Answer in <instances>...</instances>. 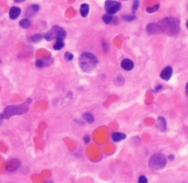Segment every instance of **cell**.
Masks as SVG:
<instances>
[{
    "label": "cell",
    "mask_w": 188,
    "mask_h": 183,
    "mask_svg": "<svg viewBox=\"0 0 188 183\" xmlns=\"http://www.w3.org/2000/svg\"><path fill=\"white\" fill-rule=\"evenodd\" d=\"M162 88V85H158V86L156 87V88H155V91H158L160 90V89Z\"/></svg>",
    "instance_id": "f1b7e54d"
},
{
    "label": "cell",
    "mask_w": 188,
    "mask_h": 183,
    "mask_svg": "<svg viewBox=\"0 0 188 183\" xmlns=\"http://www.w3.org/2000/svg\"><path fill=\"white\" fill-rule=\"evenodd\" d=\"M65 37H66V31L58 26H54L44 35L45 39L49 41L54 39V38L57 39V41H63Z\"/></svg>",
    "instance_id": "5b68a950"
},
{
    "label": "cell",
    "mask_w": 188,
    "mask_h": 183,
    "mask_svg": "<svg viewBox=\"0 0 188 183\" xmlns=\"http://www.w3.org/2000/svg\"><path fill=\"white\" fill-rule=\"evenodd\" d=\"M64 58H65V60H66L71 61V60H73V54H71V52H65V53Z\"/></svg>",
    "instance_id": "603a6c76"
},
{
    "label": "cell",
    "mask_w": 188,
    "mask_h": 183,
    "mask_svg": "<svg viewBox=\"0 0 188 183\" xmlns=\"http://www.w3.org/2000/svg\"><path fill=\"white\" fill-rule=\"evenodd\" d=\"M120 65H121L122 68L126 71H131L134 68L133 61L129 60V59H124V60H122Z\"/></svg>",
    "instance_id": "30bf717a"
},
{
    "label": "cell",
    "mask_w": 188,
    "mask_h": 183,
    "mask_svg": "<svg viewBox=\"0 0 188 183\" xmlns=\"http://www.w3.org/2000/svg\"><path fill=\"white\" fill-rule=\"evenodd\" d=\"M39 8L40 7L38 5H32L30 6L26 12V17H32L36 13H38V11H39Z\"/></svg>",
    "instance_id": "4fadbf2b"
},
{
    "label": "cell",
    "mask_w": 188,
    "mask_h": 183,
    "mask_svg": "<svg viewBox=\"0 0 188 183\" xmlns=\"http://www.w3.org/2000/svg\"><path fill=\"white\" fill-rule=\"evenodd\" d=\"M44 183H54L52 182V181H46V182H45Z\"/></svg>",
    "instance_id": "d6a6232c"
},
{
    "label": "cell",
    "mask_w": 188,
    "mask_h": 183,
    "mask_svg": "<svg viewBox=\"0 0 188 183\" xmlns=\"http://www.w3.org/2000/svg\"><path fill=\"white\" fill-rule=\"evenodd\" d=\"M159 4H157L156 5H154V7H147L146 8V12L148 13H154V12H157L159 10Z\"/></svg>",
    "instance_id": "44dd1931"
},
{
    "label": "cell",
    "mask_w": 188,
    "mask_h": 183,
    "mask_svg": "<svg viewBox=\"0 0 188 183\" xmlns=\"http://www.w3.org/2000/svg\"><path fill=\"white\" fill-rule=\"evenodd\" d=\"M83 140H84V142H85V143L87 144L91 141V137H90V135H86L85 136H84Z\"/></svg>",
    "instance_id": "83f0119b"
},
{
    "label": "cell",
    "mask_w": 188,
    "mask_h": 183,
    "mask_svg": "<svg viewBox=\"0 0 188 183\" xmlns=\"http://www.w3.org/2000/svg\"><path fill=\"white\" fill-rule=\"evenodd\" d=\"M79 66L84 72H91L98 65V60L93 54L89 52H84L79 58Z\"/></svg>",
    "instance_id": "7a4b0ae2"
},
{
    "label": "cell",
    "mask_w": 188,
    "mask_h": 183,
    "mask_svg": "<svg viewBox=\"0 0 188 183\" xmlns=\"http://www.w3.org/2000/svg\"><path fill=\"white\" fill-rule=\"evenodd\" d=\"M43 38V35L40 34V33H38V34H35L34 35H32L31 38H30V40L32 42H38L39 40H40L42 39Z\"/></svg>",
    "instance_id": "d6986e66"
},
{
    "label": "cell",
    "mask_w": 188,
    "mask_h": 183,
    "mask_svg": "<svg viewBox=\"0 0 188 183\" xmlns=\"http://www.w3.org/2000/svg\"><path fill=\"white\" fill-rule=\"evenodd\" d=\"M124 82V77L121 76V75H118V76L115 77V83L117 85H118V86L123 85Z\"/></svg>",
    "instance_id": "ffe728a7"
},
{
    "label": "cell",
    "mask_w": 188,
    "mask_h": 183,
    "mask_svg": "<svg viewBox=\"0 0 188 183\" xmlns=\"http://www.w3.org/2000/svg\"><path fill=\"white\" fill-rule=\"evenodd\" d=\"M35 65H36L37 67H38V68H41V67L44 66V61L41 60H38L36 61Z\"/></svg>",
    "instance_id": "4316f807"
},
{
    "label": "cell",
    "mask_w": 188,
    "mask_h": 183,
    "mask_svg": "<svg viewBox=\"0 0 188 183\" xmlns=\"http://www.w3.org/2000/svg\"><path fill=\"white\" fill-rule=\"evenodd\" d=\"M186 95H187V96H188V82L187 83V85H186Z\"/></svg>",
    "instance_id": "f546056e"
},
{
    "label": "cell",
    "mask_w": 188,
    "mask_h": 183,
    "mask_svg": "<svg viewBox=\"0 0 188 183\" xmlns=\"http://www.w3.org/2000/svg\"><path fill=\"white\" fill-rule=\"evenodd\" d=\"M28 110V106L26 104H21L20 105H11L6 107L2 114L3 119H9L13 115H21L25 113Z\"/></svg>",
    "instance_id": "3957f363"
},
{
    "label": "cell",
    "mask_w": 188,
    "mask_h": 183,
    "mask_svg": "<svg viewBox=\"0 0 188 183\" xmlns=\"http://www.w3.org/2000/svg\"><path fill=\"white\" fill-rule=\"evenodd\" d=\"M20 162L16 159H11L6 164V170L7 171H15L19 168Z\"/></svg>",
    "instance_id": "52a82bcc"
},
{
    "label": "cell",
    "mask_w": 188,
    "mask_h": 183,
    "mask_svg": "<svg viewBox=\"0 0 188 183\" xmlns=\"http://www.w3.org/2000/svg\"><path fill=\"white\" fill-rule=\"evenodd\" d=\"M187 29H188V21L187 22Z\"/></svg>",
    "instance_id": "e575fe53"
},
{
    "label": "cell",
    "mask_w": 188,
    "mask_h": 183,
    "mask_svg": "<svg viewBox=\"0 0 188 183\" xmlns=\"http://www.w3.org/2000/svg\"><path fill=\"white\" fill-rule=\"evenodd\" d=\"M159 25L162 32L170 35H175L180 31V22L174 18H165L160 21Z\"/></svg>",
    "instance_id": "6da1fadb"
},
{
    "label": "cell",
    "mask_w": 188,
    "mask_h": 183,
    "mask_svg": "<svg viewBox=\"0 0 188 183\" xmlns=\"http://www.w3.org/2000/svg\"><path fill=\"white\" fill-rule=\"evenodd\" d=\"M123 19H124V20H125V21H133L134 19H135V16H131V15L124 16Z\"/></svg>",
    "instance_id": "cb8c5ba5"
},
{
    "label": "cell",
    "mask_w": 188,
    "mask_h": 183,
    "mask_svg": "<svg viewBox=\"0 0 188 183\" xmlns=\"http://www.w3.org/2000/svg\"><path fill=\"white\" fill-rule=\"evenodd\" d=\"M20 14H21V9H20L19 7H13L11 8V10H10L9 16L11 19L13 20L16 19L18 16H20Z\"/></svg>",
    "instance_id": "7c38bea8"
},
{
    "label": "cell",
    "mask_w": 188,
    "mask_h": 183,
    "mask_svg": "<svg viewBox=\"0 0 188 183\" xmlns=\"http://www.w3.org/2000/svg\"><path fill=\"white\" fill-rule=\"evenodd\" d=\"M167 163V158L162 154H155L150 158L148 166L153 171L162 169Z\"/></svg>",
    "instance_id": "277c9868"
},
{
    "label": "cell",
    "mask_w": 188,
    "mask_h": 183,
    "mask_svg": "<svg viewBox=\"0 0 188 183\" xmlns=\"http://www.w3.org/2000/svg\"><path fill=\"white\" fill-rule=\"evenodd\" d=\"M139 7V2L138 1H134L133 2V5H132V11L134 13L137 11V9H138Z\"/></svg>",
    "instance_id": "484cf974"
},
{
    "label": "cell",
    "mask_w": 188,
    "mask_h": 183,
    "mask_svg": "<svg viewBox=\"0 0 188 183\" xmlns=\"http://www.w3.org/2000/svg\"><path fill=\"white\" fill-rule=\"evenodd\" d=\"M126 138V135L125 134L121 133H115L112 135V138L113 140V141L115 142H119L122 140L125 139Z\"/></svg>",
    "instance_id": "9a60e30c"
},
{
    "label": "cell",
    "mask_w": 188,
    "mask_h": 183,
    "mask_svg": "<svg viewBox=\"0 0 188 183\" xmlns=\"http://www.w3.org/2000/svg\"><path fill=\"white\" fill-rule=\"evenodd\" d=\"M64 46V43L63 41H57L54 45V49L55 50H60Z\"/></svg>",
    "instance_id": "7402d4cb"
},
{
    "label": "cell",
    "mask_w": 188,
    "mask_h": 183,
    "mask_svg": "<svg viewBox=\"0 0 188 183\" xmlns=\"http://www.w3.org/2000/svg\"><path fill=\"white\" fill-rule=\"evenodd\" d=\"M157 127L160 130L161 132L165 131L167 127V124H166V120L165 119L164 117L159 116L157 119Z\"/></svg>",
    "instance_id": "8fae6325"
},
{
    "label": "cell",
    "mask_w": 188,
    "mask_h": 183,
    "mask_svg": "<svg viewBox=\"0 0 188 183\" xmlns=\"http://www.w3.org/2000/svg\"><path fill=\"white\" fill-rule=\"evenodd\" d=\"M138 183H148V180L145 176H140L138 180Z\"/></svg>",
    "instance_id": "d4e9b609"
},
{
    "label": "cell",
    "mask_w": 188,
    "mask_h": 183,
    "mask_svg": "<svg viewBox=\"0 0 188 183\" xmlns=\"http://www.w3.org/2000/svg\"><path fill=\"white\" fill-rule=\"evenodd\" d=\"M173 69L171 66H167L160 73V77L164 80H169L172 76Z\"/></svg>",
    "instance_id": "9c48e42d"
},
{
    "label": "cell",
    "mask_w": 188,
    "mask_h": 183,
    "mask_svg": "<svg viewBox=\"0 0 188 183\" xmlns=\"http://www.w3.org/2000/svg\"><path fill=\"white\" fill-rule=\"evenodd\" d=\"M21 2L23 1H15V2Z\"/></svg>",
    "instance_id": "836d02e7"
},
{
    "label": "cell",
    "mask_w": 188,
    "mask_h": 183,
    "mask_svg": "<svg viewBox=\"0 0 188 183\" xmlns=\"http://www.w3.org/2000/svg\"><path fill=\"white\" fill-rule=\"evenodd\" d=\"M121 8V4L117 1H106L105 4V9L107 13L110 15L115 14L120 11Z\"/></svg>",
    "instance_id": "8992f818"
},
{
    "label": "cell",
    "mask_w": 188,
    "mask_h": 183,
    "mask_svg": "<svg viewBox=\"0 0 188 183\" xmlns=\"http://www.w3.org/2000/svg\"><path fill=\"white\" fill-rule=\"evenodd\" d=\"M2 119H3L2 115V114H0V124H1L2 122Z\"/></svg>",
    "instance_id": "4dcf8cb0"
},
{
    "label": "cell",
    "mask_w": 188,
    "mask_h": 183,
    "mask_svg": "<svg viewBox=\"0 0 188 183\" xmlns=\"http://www.w3.org/2000/svg\"><path fill=\"white\" fill-rule=\"evenodd\" d=\"M146 30L148 31V33L150 34H159L162 32L160 27L158 24H154V23H151L148 24L146 27Z\"/></svg>",
    "instance_id": "ba28073f"
},
{
    "label": "cell",
    "mask_w": 188,
    "mask_h": 183,
    "mask_svg": "<svg viewBox=\"0 0 188 183\" xmlns=\"http://www.w3.org/2000/svg\"><path fill=\"white\" fill-rule=\"evenodd\" d=\"M112 19H113V18H112V15H110V14H108V13L105 14V15L103 16V17H102V20H103V21L107 24H109L111 23V21H112Z\"/></svg>",
    "instance_id": "e0dca14e"
},
{
    "label": "cell",
    "mask_w": 188,
    "mask_h": 183,
    "mask_svg": "<svg viewBox=\"0 0 188 183\" xmlns=\"http://www.w3.org/2000/svg\"><path fill=\"white\" fill-rule=\"evenodd\" d=\"M80 14L83 18L87 17V16L88 15L89 11H90V7L87 4H82L80 6Z\"/></svg>",
    "instance_id": "5bb4252c"
},
{
    "label": "cell",
    "mask_w": 188,
    "mask_h": 183,
    "mask_svg": "<svg viewBox=\"0 0 188 183\" xmlns=\"http://www.w3.org/2000/svg\"><path fill=\"white\" fill-rule=\"evenodd\" d=\"M19 25L21 27L26 29V28L30 27V26H31V21H30V20L28 19H24L20 21Z\"/></svg>",
    "instance_id": "2e32d148"
},
{
    "label": "cell",
    "mask_w": 188,
    "mask_h": 183,
    "mask_svg": "<svg viewBox=\"0 0 188 183\" xmlns=\"http://www.w3.org/2000/svg\"><path fill=\"white\" fill-rule=\"evenodd\" d=\"M83 118H84V119L85 120V121H87V123H89V124L93 123V122L94 121V118L93 116V115L91 114V113H85V114H84Z\"/></svg>",
    "instance_id": "ac0fdd59"
},
{
    "label": "cell",
    "mask_w": 188,
    "mask_h": 183,
    "mask_svg": "<svg viewBox=\"0 0 188 183\" xmlns=\"http://www.w3.org/2000/svg\"><path fill=\"white\" fill-rule=\"evenodd\" d=\"M173 158H174V157H173V155H170V156H169V159H170V160H173Z\"/></svg>",
    "instance_id": "1f68e13d"
}]
</instances>
